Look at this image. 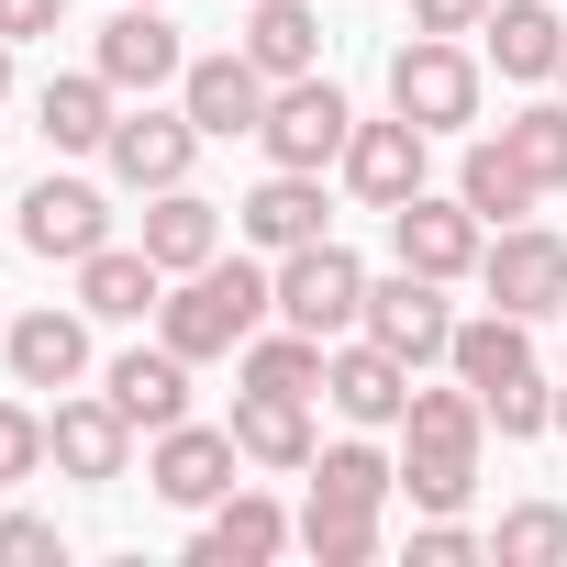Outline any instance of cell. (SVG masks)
Masks as SVG:
<instances>
[{"instance_id":"cell-1","label":"cell","mask_w":567,"mask_h":567,"mask_svg":"<svg viewBox=\"0 0 567 567\" xmlns=\"http://www.w3.org/2000/svg\"><path fill=\"white\" fill-rule=\"evenodd\" d=\"M445 368L478 390V412H489V434H545L556 423V390H545V368H534V323L523 312H478V323H456V346H445Z\"/></svg>"},{"instance_id":"cell-2","label":"cell","mask_w":567,"mask_h":567,"mask_svg":"<svg viewBox=\"0 0 567 567\" xmlns=\"http://www.w3.org/2000/svg\"><path fill=\"white\" fill-rule=\"evenodd\" d=\"M278 312V278L267 267H245V256H212V267H189L178 290L156 301V334L200 368V357H245V334Z\"/></svg>"},{"instance_id":"cell-3","label":"cell","mask_w":567,"mask_h":567,"mask_svg":"<svg viewBox=\"0 0 567 567\" xmlns=\"http://www.w3.org/2000/svg\"><path fill=\"white\" fill-rule=\"evenodd\" d=\"M278 323H301V334H368V267L334 245V234H312V245H290L278 256Z\"/></svg>"},{"instance_id":"cell-4","label":"cell","mask_w":567,"mask_h":567,"mask_svg":"<svg viewBox=\"0 0 567 567\" xmlns=\"http://www.w3.org/2000/svg\"><path fill=\"white\" fill-rule=\"evenodd\" d=\"M346 134H357V112H346V90L323 68L312 79H278L267 90V123H256L267 167H346Z\"/></svg>"},{"instance_id":"cell-5","label":"cell","mask_w":567,"mask_h":567,"mask_svg":"<svg viewBox=\"0 0 567 567\" xmlns=\"http://www.w3.org/2000/svg\"><path fill=\"white\" fill-rule=\"evenodd\" d=\"M390 112H412L423 134L478 123V56H467L456 34H412V45L390 56Z\"/></svg>"},{"instance_id":"cell-6","label":"cell","mask_w":567,"mask_h":567,"mask_svg":"<svg viewBox=\"0 0 567 567\" xmlns=\"http://www.w3.org/2000/svg\"><path fill=\"white\" fill-rule=\"evenodd\" d=\"M478 290H489V312H523V323L567 312V234H545V223H501L489 256H478Z\"/></svg>"},{"instance_id":"cell-7","label":"cell","mask_w":567,"mask_h":567,"mask_svg":"<svg viewBox=\"0 0 567 567\" xmlns=\"http://www.w3.org/2000/svg\"><path fill=\"white\" fill-rule=\"evenodd\" d=\"M368 334H379L390 357L434 368V357L456 346V312H445V278H423V267H390V278H368Z\"/></svg>"},{"instance_id":"cell-8","label":"cell","mask_w":567,"mask_h":567,"mask_svg":"<svg viewBox=\"0 0 567 567\" xmlns=\"http://www.w3.org/2000/svg\"><path fill=\"white\" fill-rule=\"evenodd\" d=\"M234 467H245L234 423H223V434H212V423H167V434H156V456H145V489H156V501H178V512H212V501L234 489Z\"/></svg>"},{"instance_id":"cell-9","label":"cell","mask_w":567,"mask_h":567,"mask_svg":"<svg viewBox=\"0 0 567 567\" xmlns=\"http://www.w3.org/2000/svg\"><path fill=\"white\" fill-rule=\"evenodd\" d=\"M200 145H212V134H200L189 112H156V101H145V112H123V123H112V145H101V156H112V178H123V189H145V200H156V189H178V178H189V156H200Z\"/></svg>"},{"instance_id":"cell-10","label":"cell","mask_w":567,"mask_h":567,"mask_svg":"<svg viewBox=\"0 0 567 567\" xmlns=\"http://www.w3.org/2000/svg\"><path fill=\"white\" fill-rule=\"evenodd\" d=\"M23 245H34L45 267H79V256L112 245V200H101L90 178H34V189H23Z\"/></svg>"},{"instance_id":"cell-11","label":"cell","mask_w":567,"mask_h":567,"mask_svg":"<svg viewBox=\"0 0 567 567\" xmlns=\"http://www.w3.org/2000/svg\"><path fill=\"white\" fill-rule=\"evenodd\" d=\"M390 245H401V267H423V278H478V256H489L478 212H467V200H434V189H412V200L390 212Z\"/></svg>"},{"instance_id":"cell-12","label":"cell","mask_w":567,"mask_h":567,"mask_svg":"<svg viewBox=\"0 0 567 567\" xmlns=\"http://www.w3.org/2000/svg\"><path fill=\"white\" fill-rule=\"evenodd\" d=\"M323 401H334L346 423H401V412H412V357H390L379 334H334Z\"/></svg>"},{"instance_id":"cell-13","label":"cell","mask_w":567,"mask_h":567,"mask_svg":"<svg viewBox=\"0 0 567 567\" xmlns=\"http://www.w3.org/2000/svg\"><path fill=\"white\" fill-rule=\"evenodd\" d=\"M267 90H278V79H267V68L234 45V56H189V79H178V112H189L200 134H223V145H234V134H256V123H267Z\"/></svg>"},{"instance_id":"cell-14","label":"cell","mask_w":567,"mask_h":567,"mask_svg":"<svg viewBox=\"0 0 567 567\" xmlns=\"http://www.w3.org/2000/svg\"><path fill=\"white\" fill-rule=\"evenodd\" d=\"M423 145H434V134H423L412 112H390V123H357V134H346V189H357L368 212H401V200L423 189Z\"/></svg>"},{"instance_id":"cell-15","label":"cell","mask_w":567,"mask_h":567,"mask_svg":"<svg viewBox=\"0 0 567 567\" xmlns=\"http://www.w3.org/2000/svg\"><path fill=\"white\" fill-rule=\"evenodd\" d=\"M112 90H167V79H189V56H178V23L156 12V0H123V12H112V34H101V56H90Z\"/></svg>"},{"instance_id":"cell-16","label":"cell","mask_w":567,"mask_h":567,"mask_svg":"<svg viewBox=\"0 0 567 567\" xmlns=\"http://www.w3.org/2000/svg\"><path fill=\"white\" fill-rule=\"evenodd\" d=\"M45 456H56L68 478L112 489V478L134 467V423H123V401H112V390H101V401H56V423H45Z\"/></svg>"},{"instance_id":"cell-17","label":"cell","mask_w":567,"mask_h":567,"mask_svg":"<svg viewBox=\"0 0 567 567\" xmlns=\"http://www.w3.org/2000/svg\"><path fill=\"white\" fill-rule=\"evenodd\" d=\"M234 234H245V245H267V256L312 245V234H323V167H267V178L234 200Z\"/></svg>"},{"instance_id":"cell-18","label":"cell","mask_w":567,"mask_h":567,"mask_svg":"<svg viewBox=\"0 0 567 567\" xmlns=\"http://www.w3.org/2000/svg\"><path fill=\"white\" fill-rule=\"evenodd\" d=\"M112 401H123V423L134 434H167V423H189V357L156 334V346H134V357H112V379H101Z\"/></svg>"},{"instance_id":"cell-19","label":"cell","mask_w":567,"mask_h":567,"mask_svg":"<svg viewBox=\"0 0 567 567\" xmlns=\"http://www.w3.org/2000/svg\"><path fill=\"white\" fill-rule=\"evenodd\" d=\"M290 534H301V523L278 512V501H256V489H223V501L200 512V545H189V556H200V567H267Z\"/></svg>"},{"instance_id":"cell-20","label":"cell","mask_w":567,"mask_h":567,"mask_svg":"<svg viewBox=\"0 0 567 567\" xmlns=\"http://www.w3.org/2000/svg\"><path fill=\"white\" fill-rule=\"evenodd\" d=\"M167 301V267L145 256V245H101V256H79V312L90 323H145Z\"/></svg>"},{"instance_id":"cell-21","label":"cell","mask_w":567,"mask_h":567,"mask_svg":"<svg viewBox=\"0 0 567 567\" xmlns=\"http://www.w3.org/2000/svg\"><path fill=\"white\" fill-rule=\"evenodd\" d=\"M12 379L23 390H79L90 379V312H23L12 323Z\"/></svg>"},{"instance_id":"cell-22","label":"cell","mask_w":567,"mask_h":567,"mask_svg":"<svg viewBox=\"0 0 567 567\" xmlns=\"http://www.w3.org/2000/svg\"><path fill=\"white\" fill-rule=\"evenodd\" d=\"M234 445H245V467H312L323 445H312V401H290V390H245L234 401Z\"/></svg>"},{"instance_id":"cell-23","label":"cell","mask_w":567,"mask_h":567,"mask_svg":"<svg viewBox=\"0 0 567 567\" xmlns=\"http://www.w3.org/2000/svg\"><path fill=\"white\" fill-rule=\"evenodd\" d=\"M478 34H489V68H501V79H523V90L567 68V23L545 12V0H501V12H489Z\"/></svg>"},{"instance_id":"cell-24","label":"cell","mask_w":567,"mask_h":567,"mask_svg":"<svg viewBox=\"0 0 567 567\" xmlns=\"http://www.w3.org/2000/svg\"><path fill=\"white\" fill-rule=\"evenodd\" d=\"M145 256L167 267V278H189V267H212L223 256V212L178 178V189H156V212H145Z\"/></svg>"},{"instance_id":"cell-25","label":"cell","mask_w":567,"mask_h":567,"mask_svg":"<svg viewBox=\"0 0 567 567\" xmlns=\"http://www.w3.org/2000/svg\"><path fill=\"white\" fill-rule=\"evenodd\" d=\"M112 123H123V90H112L101 68L45 90V145H56V156H101V145H112Z\"/></svg>"},{"instance_id":"cell-26","label":"cell","mask_w":567,"mask_h":567,"mask_svg":"<svg viewBox=\"0 0 567 567\" xmlns=\"http://www.w3.org/2000/svg\"><path fill=\"white\" fill-rule=\"evenodd\" d=\"M456 200H467L478 223H523L545 189H534V167H523L501 134H478V145H467V167H456Z\"/></svg>"},{"instance_id":"cell-27","label":"cell","mask_w":567,"mask_h":567,"mask_svg":"<svg viewBox=\"0 0 567 567\" xmlns=\"http://www.w3.org/2000/svg\"><path fill=\"white\" fill-rule=\"evenodd\" d=\"M245 56H256L267 79H312V68H323V23H312V0H256Z\"/></svg>"},{"instance_id":"cell-28","label":"cell","mask_w":567,"mask_h":567,"mask_svg":"<svg viewBox=\"0 0 567 567\" xmlns=\"http://www.w3.org/2000/svg\"><path fill=\"white\" fill-rule=\"evenodd\" d=\"M401 434H412V456H478V434H489V412H478V390L456 379V390H412V412H401Z\"/></svg>"},{"instance_id":"cell-29","label":"cell","mask_w":567,"mask_h":567,"mask_svg":"<svg viewBox=\"0 0 567 567\" xmlns=\"http://www.w3.org/2000/svg\"><path fill=\"white\" fill-rule=\"evenodd\" d=\"M323 334H301V323H278V334H245V390H290V401H312L323 390Z\"/></svg>"},{"instance_id":"cell-30","label":"cell","mask_w":567,"mask_h":567,"mask_svg":"<svg viewBox=\"0 0 567 567\" xmlns=\"http://www.w3.org/2000/svg\"><path fill=\"white\" fill-rule=\"evenodd\" d=\"M390 489H401V467L379 445H323L312 456V501H334V512H390Z\"/></svg>"},{"instance_id":"cell-31","label":"cell","mask_w":567,"mask_h":567,"mask_svg":"<svg viewBox=\"0 0 567 567\" xmlns=\"http://www.w3.org/2000/svg\"><path fill=\"white\" fill-rule=\"evenodd\" d=\"M301 556H312V567H368V556H379V512L312 501V512H301Z\"/></svg>"},{"instance_id":"cell-32","label":"cell","mask_w":567,"mask_h":567,"mask_svg":"<svg viewBox=\"0 0 567 567\" xmlns=\"http://www.w3.org/2000/svg\"><path fill=\"white\" fill-rule=\"evenodd\" d=\"M489 556H501V567H567V512H556V501H523V512H501Z\"/></svg>"},{"instance_id":"cell-33","label":"cell","mask_w":567,"mask_h":567,"mask_svg":"<svg viewBox=\"0 0 567 567\" xmlns=\"http://www.w3.org/2000/svg\"><path fill=\"white\" fill-rule=\"evenodd\" d=\"M501 145L534 167V189H567V101H534V112H512V123H501Z\"/></svg>"},{"instance_id":"cell-34","label":"cell","mask_w":567,"mask_h":567,"mask_svg":"<svg viewBox=\"0 0 567 567\" xmlns=\"http://www.w3.org/2000/svg\"><path fill=\"white\" fill-rule=\"evenodd\" d=\"M401 489H412V512H467L478 456H412V467H401Z\"/></svg>"},{"instance_id":"cell-35","label":"cell","mask_w":567,"mask_h":567,"mask_svg":"<svg viewBox=\"0 0 567 567\" xmlns=\"http://www.w3.org/2000/svg\"><path fill=\"white\" fill-rule=\"evenodd\" d=\"M34 467H45V412L0 401V478H34Z\"/></svg>"},{"instance_id":"cell-36","label":"cell","mask_w":567,"mask_h":567,"mask_svg":"<svg viewBox=\"0 0 567 567\" xmlns=\"http://www.w3.org/2000/svg\"><path fill=\"white\" fill-rule=\"evenodd\" d=\"M412 556H423V567H467V556H489V545H478L456 512H423V523H412Z\"/></svg>"},{"instance_id":"cell-37","label":"cell","mask_w":567,"mask_h":567,"mask_svg":"<svg viewBox=\"0 0 567 567\" xmlns=\"http://www.w3.org/2000/svg\"><path fill=\"white\" fill-rule=\"evenodd\" d=\"M45 556H68L45 512H0V567H45Z\"/></svg>"},{"instance_id":"cell-38","label":"cell","mask_w":567,"mask_h":567,"mask_svg":"<svg viewBox=\"0 0 567 567\" xmlns=\"http://www.w3.org/2000/svg\"><path fill=\"white\" fill-rule=\"evenodd\" d=\"M489 12H501V0H412V23H423V34H478Z\"/></svg>"},{"instance_id":"cell-39","label":"cell","mask_w":567,"mask_h":567,"mask_svg":"<svg viewBox=\"0 0 567 567\" xmlns=\"http://www.w3.org/2000/svg\"><path fill=\"white\" fill-rule=\"evenodd\" d=\"M56 23H68V0H0V34H12V45H34Z\"/></svg>"},{"instance_id":"cell-40","label":"cell","mask_w":567,"mask_h":567,"mask_svg":"<svg viewBox=\"0 0 567 567\" xmlns=\"http://www.w3.org/2000/svg\"><path fill=\"white\" fill-rule=\"evenodd\" d=\"M0 90H12V34H0Z\"/></svg>"},{"instance_id":"cell-41","label":"cell","mask_w":567,"mask_h":567,"mask_svg":"<svg viewBox=\"0 0 567 567\" xmlns=\"http://www.w3.org/2000/svg\"><path fill=\"white\" fill-rule=\"evenodd\" d=\"M556 434H567V390H556Z\"/></svg>"},{"instance_id":"cell-42","label":"cell","mask_w":567,"mask_h":567,"mask_svg":"<svg viewBox=\"0 0 567 567\" xmlns=\"http://www.w3.org/2000/svg\"><path fill=\"white\" fill-rule=\"evenodd\" d=\"M556 101H567V68H556Z\"/></svg>"},{"instance_id":"cell-43","label":"cell","mask_w":567,"mask_h":567,"mask_svg":"<svg viewBox=\"0 0 567 567\" xmlns=\"http://www.w3.org/2000/svg\"><path fill=\"white\" fill-rule=\"evenodd\" d=\"M0 489H12V478H0Z\"/></svg>"}]
</instances>
